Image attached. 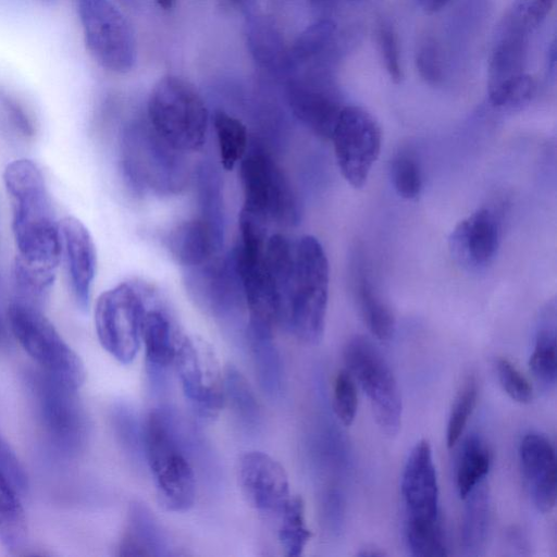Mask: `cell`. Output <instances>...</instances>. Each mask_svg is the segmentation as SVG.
I'll use <instances>...</instances> for the list:
<instances>
[{"label": "cell", "instance_id": "cell-4", "mask_svg": "<svg viewBox=\"0 0 557 557\" xmlns=\"http://www.w3.org/2000/svg\"><path fill=\"white\" fill-rule=\"evenodd\" d=\"M35 417L45 441L58 456L74 458L88 442L89 420L76 388L39 370L25 375Z\"/></svg>", "mask_w": 557, "mask_h": 557}, {"label": "cell", "instance_id": "cell-10", "mask_svg": "<svg viewBox=\"0 0 557 557\" xmlns=\"http://www.w3.org/2000/svg\"><path fill=\"white\" fill-rule=\"evenodd\" d=\"M347 370L369 399L375 421L388 436L401 425L400 391L387 361L367 337L356 335L344 347Z\"/></svg>", "mask_w": 557, "mask_h": 557}, {"label": "cell", "instance_id": "cell-51", "mask_svg": "<svg viewBox=\"0 0 557 557\" xmlns=\"http://www.w3.org/2000/svg\"><path fill=\"white\" fill-rule=\"evenodd\" d=\"M313 3H319V2H322L324 0H311Z\"/></svg>", "mask_w": 557, "mask_h": 557}, {"label": "cell", "instance_id": "cell-30", "mask_svg": "<svg viewBox=\"0 0 557 557\" xmlns=\"http://www.w3.org/2000/svg\"><path fill=\"white\" fill-rule=\"evenodd\" d=\"M491 462L492 455L484 441L476 435L469 436L462 445L456 469V486L462 499L484 480Z\"/></svg>", "mask_w": 557, "mask_h": 557}, {"label": "cell", "instance_id": "cell-33", "mask_svg": "<svg viewBox=\"0 0 557 557\" xmlns=\"http://www.w3.org/2000/svg\"><path fill=\"white\" fill-rule=\"evenodd\" d=\"M213 126L222 165L233 170L246 154L247 128L242 121L221 110L213 115Z\"/></svg>", "mask_w": 557, "mask_h": 557}, {"label": "cell", "instance_id": "cell-46", "mask_svg": "<svg viewBox=\"0 0 557 557\" xmlns=\"http://www.w3.org/2000/svg\"><path fill=\"white\" fill-rule=\"evenodd\" d=\"M357 555L360 557H382L385 555V553L380 550V548L364 547L361 548L360 552L357 553Z\"/></svg>", "mask_w": 557, "mask_h": 557}, {"label": "cell", "instance_id": "cell-40", "mask_svg": "<svg viewBox=\"0 0 557 557\" xmlns=\"http://www.w3.org/2000/svg\"><path fill=\"white\" fill-rule=\"evenodd\" d=\"M356 381L347 369L339 370L333 383V409L338 420L349 426L357 413Z\"/></svg>", "mask_w": 557, "mask_h": 557}, {"label": "cell", "instance_id": "cell-7", "mask_svg": "<svg viewBox=\"0 0 557 557\" xmlns=\"http://www.w3.org/2000/svg\"><path fill=\"white\" fill-rule=\"evenodd\" d=\"M157 296L138 281L122 282L103 292L95 306V327L101 346L123 364L131 363L141 344L146 310Z\"/></svg>", "mask_w": 557, "mask_h": 557}, {"label": "cell", "instance_id": "cell-8", "mask_svg": "<svg viewBox=\"0 0 557 557\" xmlns=\"http://www.w3.org/2000/svg\"><path fill=\"white\" fill-rule=\"evenodd\" d=\"M8 318L14 337L41 371L76 389L82 386L86 374L83 361L38 306L14 302Z\"/></svg>", "mask_w": 557, "mask_h": 557}, {"label": "cell", "instance_id": "cell-13", "mask_svg": "<svg viewBox=\"0 0 557 557\" xmlns=\"http://www.w3.org/2000/svg\"><path fill=\"white\" fill-rule=\"evenodd\" d=\"M331 139L343 177L361 188L381 151L382 132L376 120L360 107L344 106Z\"/></svg>", "mask_w": 557, "mask_h": 557}, {"label": "cell", "instance_id": "cell-35", "mask_svg": "<svg viewBox=\"0 0 557 557\" xmlns=\"http://www.w3.org/2000/svg\"><path fill=\"white\" fill-rule=\"evenodd\" d=\"M478 399V382L474 375H468L461 383L449 413L446 443L454 447L460 440L466 425L474 410Z\"/></svg>", "mask_w": 557, "mask_h": 557}, {"label": "cell", "instance_id": "cell-50", "mask_svg": "<svg viewBox=\"0 0 557 557\" xmlns=\"http://www.w3.org/2000/svg\"><path fill=\"white\" fill-rule=\"evenodd\" d=\"M3 339H4V333H3V329H2L1 323H0V346L3 343Z\"/></svg>", "mask_w": 557, "mask_h": 557}, {"label": "cell", "instance_id": "cell-25", "mask_svg": "<svg viewBox=\"0 0 557 557\" xmlns=\"http://www.w3.org/2000/svg\"><path fill=\"white\" fill-rule=\"evenodd\" d=\"M556 366V314L553 307L541 317L529 360L530 371L541 388L545 391L555 388Z\"/></svg>", "mask_w": 557, "mask_h": 557}, {"label": "cell", "instance_id": "cell-31", "mask_svg": "<svg viewBox=\"0 0 557 557\" xmlns=\"http://www.w3.org/2000/svg\"><path fill=\"white\" fill-rule=\"evenodd\" d=\"M248 341L261 387L268 394L276 396L281 392L283 374L273 334L248 331Z\"/></svg>", "mask_w": 557, "mask_h": 557}, {"label": "cell", "instance_id": "cell-3", "mask_svg": "<svg viewBox=\"0 0 557 557\" xmlns=\"http://www.w3.org/2000/svg\"><path fill=\"white\" fill-rule=\"evenodd\" d=\"M141 444L159 505L173 512L191 508L196 499V475L169 412H150L143 428Z\"/></svg>", "mask_w": 557, "mask_h": 557}, {"label": "cell", "instance_id": "cell-24", "mask_svg": "<svg viewBox=\"0 0 557 557\" xmlns=\"http://www.w3.org/2000/svg\"><path fill=\"white\" fill-rule=\"evenodd\" d=\"M354 286L360 314L369 331L382 342L389 341L395 332V317L360 264L356 265Z\"/></svg>", "mask_w": 557, "mask_h": 557}, {"label": "cell", "instance_id": "cell-41", "mask_svg": "<svg viewBox=\"0 0 557 557\" xmlns=\"http://www.w3.org/2000/svg\"><path fill=\"white\" fill-rule=\"evenodd\" d=\"M416 66L420 76L430 85L438 86L444 79L442 51L430 35L420 39L416 50Z\"/></svg>", "mask_w": 557, "mask_h": 557}, {"label": "cell", "instance_id": "cell-17", "mask_svg": "<svg viewBox=\"0 0 557 557\" xmlns=\"http://www.w3.org/2000/svg\"><path fill=\"white\" fill-rule=\"evenodd\" d=\"M222 242V218L205 211L178 223L165 237L172 258L188 269L202 265L218 257Z\"/></svg>", "mask_w": 557, "mask_h": 557}, {"label": "cell", "instance_id": "cell-45", "mask_svg": "<svg viewBox=\"0 0 557 557\" xmlns=\"http://www.w3.org/2000/svg\"><path fill=\"white\" fill-rule=\"evenodd\" d=\"M423 10L429 13L441 11L450 0H418Z\"/></svg>", "mask_w": 557, "mask_h": 557}, {"label": "cell", "instance_id": "cell-9", "mask_svg": "<svg viewBox=\"0 0 557 557\" xmlns=\"http://www.w3.org/2000/svg\"><path fill=\"white\" fill-rule=\"evenodd\" d=\"M239 180L245 212L267 226H292L298 223L300 205L297 195L278 164L262 150L251 151L240 160Z\"/></svg>", "mask_w": 557, "mask_h": 557}, {"label": "cell", "instance_id": "cell-37", "mask_svg": "<svg viewBox=\"0 0 557 557\" xmlns=\"http://www.w3.org/2000/svg\"><path fill=\"white\" fill-rule=\"evenodd\" d=\"M391 177L397 194L407 199H416L422 189V174L417 159L407 152L398 153L391 164Z\"/></svg>", "mask_w": 557, "mask_h": 557}, {"label": "cell", "instance_id": "cell-47", "mask_svg": "<svg viewBox=\"0 0 557 557\" xmlns=\"http://www.w3.org/2000/svg\"><path fill=\"white\" fill-rule=\"evenodd\" d=\"M156 2L163 10H171L175 5L176 0H156Z\"/></svg>", "mask_w": 557, "mask_h": 557}, {"label": "cell", "instance_id": "cell-36", "mask_svg": "<svg viewBox=\"0 0 557 557\" xmlns=\"http://www.w3.org/2000/svg\"><path fill=\"white\" fill-rule=\"evenodd\" d=\"M534 78L523 73L488 88V98L496 108H517L528 103L535 95Z\"/></svg>", "mask_w": 557, "mask_h": 557}, {"label": "cell", "instance_id": "cell-49", "mask_svg": "<svg viewBox=\"0 0 557 557\" xmlns=\"http://www.w3.org/2000/svg\"><path fill=\"white\" fill-rule=\"evenodd\" d=\"M41 2L42 4L52 5L58 2V0H37Z\"/></svg>", "mask_w": 557, "mask_h": 557}, {"label": "cell", "instance_id": "cell-21", "mask_svg": "<svg viewBox=\"0 0 557 557\" xmlns=\"http://www.w3.org/2000/svg\"><path fill=\"white\" fill-rule=\"evenodd\" d=\"M182 337L173 317L157 294L146 310L141 327L146 363L151 375H161L174 363Z\"/></svg>", "mask_w": 557, "mask_h": 557}, {"label": "cell", "instance_id": "cell-26", "mask_svg": "<svg viewBox=\"0 0 557 557\" xmlns=\"http://www.w3.org/2000/svg\"><path fill=\"white\" fill-rule=\"evenodd\" d=\"M20 495L0 471V541L11 554L22 550L27 541V523Z\"/></svg>", "mask_w": 557, "mask_h": 557}, {"label": "cell", "instance_id": "cell-19", "mask_svg": "<svg viewBox=\"0 0 557 557\" xmlns=\"http://www.w3.org/2000/svg\"><path fill=\"white\" fill-rule=\"evenodd\" d=\"M500 242V223L491 208H480L453 231L454 256L471 270H483L494 260Z\"/></svg>", "mask_w": 557, "mask_h": 557}, {"label": "cell", "instance_id": "cell-48", "mask_svg": "<svg viewBox=\"0 0 557 557\" xmlns=\"http://www.w3.org/2000/svg\"><path fill=\"white\" fill-rule=\"evenodd\" d=\"M220 1L223 2V4L226 7L234 8V7L242 5V3L245 0H220Z\"/></svg>", "mask_w": 557, "mask_h": 557}, {"label": "cell", "instance_id": "cell-6", "mask_svg": "<svg viewBox=\"0 0 557 557\" xmlns=\"http://www.w3.org/2000/svg\"><path fill=\"white\" fill-rule=\"evenodd\" d=\"M180 153L157 135L148 121H133L123 131L122 166L137 191L168 195L180 190L186 180Z\"/></svg>", "mask_w": 557, "mask_h": 557}, {"label": "cell", "instance_id": "cell-38", "mask_svg": "<svg viewBox=\"0 0 557 557\" xmlns=\"http://www.w3.org/2000/svg\"><path fill=\"white\" fill-rule=\"evenodd\" d=\"M554 3L555 0H515L504 25L529 35L544 22Z\"/></svg>", "mask_w": 557, "mask_h": 557}, {"label": "cell", "instance_id": "cell-28", "mask_svg": "<svg viewBox=\"0 0 557 557\" xmlns=\"http://www.w3.org/2000/svg\"><path fill=\"white\" fill-rule=\"evenodd\" d=\"M336 36L333 21L321 20L308 26L287 49V72L313 63L329 51Z\"/></svg>", "mask_w": 557, "mask_h": 557}, {"label": "cell", "instance_id": "cell-43", "mask_svg": "<svg viewBox=\"0 0 557 557\" xmlns=\"http://www.w3.org/2000/svg\"><path fill=\"white\" fill-rule=\"evenodd\" d=\"M379 50L388 76L394 83L403 79L398 38L388 22H381L376 30Z\"/></svg>", "mask_w": 557, "mask_h": 557}, {"label": "cell", "instance_id": "cell-34", "mask_svg": "<svg viewBox=\"0 0 557 557\" xmlns=\"http://www.w3.org/2000/svg\"><path fill=\"white\" fill-rule=\"evenodd\" d=\"M405 540L413 556L442 557L448 555L440 520L405 521Z\"/></svg>", "mask_w": 557, "mask_h": 557}, {"label": "cell", "instance_id": "cell-16", "mask_svg": "<svg viewBox=\"0 0 557 557\" xmlns=\"http://www.w3.org/2000/svg\"><path fill=\"white\" fill-rule=\"evenodd\" d=\"M401 496L406 521H437L438 484L433 454L426 440L410 451L401 474Z\"/></svg>", "mask_w": 557, "mask_h": 557}, {"label": "cell", "instance_id": "cell-27", "mask_svg": "<svg viewBox=\"0 0 557 557\" xmlns=\"http://www.w3.org/2000/svg\"><path fill=\"white\" fill-rule=\"evenodd\" d=\"M247 42L261 66L272 72H287V49L272 23L261 16L250 17Z\"/></svg>", "mask_w": 557, "mask_h": 557}, {"label": "cell", "instance_id": "cell-12", "mask_svg": "<svg viewBox=\"0 0 557 557\" xmlns=\"http://www.w3.org/2000/svg\"><path fill=\"white\" fill-rule=\"evenodd\" d=\"M174 367L185 399L203 420L218 417L224 404V375L212 347L197 336H184Z\"/></svg>", "mask_w": 557, "mask_h": 557}, {"label": "cell", "instance_id": "cell-44", "mask_svg": "<svg viewBox=\"0 0 557 557\" xmlns=\"http://www.w3.org/2000/svg\"><path fill=\"white\" fill-rule=\"evenodd\" d=\"M0 471L11 481L20 494L27 491L28 482L24 467L11 445L0 431Z\"/></svg>", "mask_w": 557, "mask_h": 557}, {"label": "cell", "instance_id": "cell-22", "mask_svg": "<svg viewBox=\"0 0 557 557\" xmlns=\"http://www.w3.org/2000/svg\"><path fill=\"white\" fill-rule=\"evenodd\" d=\"M463 499L466 506L460 527V545L463 555L481 556L486 548L491 525V499L484 480Z\"/></svg>", "mask_w": 557, "mask_h": 557}, {"label": "cell", "instance_id": "cell-11", "mask_svg": "<svg viewBox=\"0 0 557 557\" xmlns=\"http://www.w3.org/2000/svg\"><path fill=\"white\" fill-rule=\"evenodd\" d=\"M86 48L104 70L126 74L136 63V39L125 15L110 0H78Z\"/></svg>", "mask_w": 557, "mask_h": 557}, {"label": "cell", "instance_id": "cell-23", "mask_svg": "<svg viewBox=\"0 0 557 557\" xmlns=\"http://www.w3.org/2000/svg\"><path fill=\"white\" fill-rule=\"evenodd\" d=\"M528 35L503 24L488 62V88L524 72Z\"/></svg>", "mask_w": 557, "mask_h": 557}, {"label": "cell", "instance_id": "cell-14", "mask_svg": "<svg viewBox=\"0 0 557 557\" xmlns=\"http://www.w3.org/2000/svg\"><path fill=\"white\" fill-rule=\"evenodd\" d=\"M238 481L247 503L259 511L278 515L292 496L284 467L263 451L242 455Z\"/></svg>", "mask_w": 557, "mask_h": 557}, {"label": "cell", "instance_id": "cell-39", "mask_svg": "<svg viewBox=\"0 0 557 557\" xmlns=\"http://www.w3.org/2000/svg\"><path fill=\"white\" fill-rule=\"evenodd\" d=\"M224 394L242 418L247 421L257 418L258 404L250 386L242 373L231 366L224 373Z\"/></svg>", "mask_w": 557, "mask_h": 557}, {"label": "cell", "instance_id": "cell-1", "mask_svg": "<svg viewBox=\"0 0 557 557\" xmlns=\"http://www.w3.org/2000/svg\"><path fill=\"white\" fill-rule=\"evenodd\" d=\"M12 203V233L17 249L13 276L26 302L38 305L53 285L61 256L60 223L39 166L16 159L3 171Z\"/></svg>", "mask_w": 557, "mask_h": 557}, {"label": "cell", "instance_id": "cell-2", "mask_svg": "<svg viewBox=\"0 0 557 557\" xmlns=\"http://www.w3.org/2000/svg\"><path fill=\"white\" fill-rule=\"evenodd\" d=\"M281 324L299 341L318 344L324 334L329 298V261L320 242L305 235L294 239L278 280Z\"/></svg>", "mask_w": 557, "mask_h": 557}, {"label": "cell", "instance_id": "cell-20", "mask_svg": "<svg viewBox=\"0 0 557 557\" xmlns=\"http://www.w3.org/2000/svg\"><path fill=\"white\" fill-rule=\"evenodd\" d=\"M60 240L74 299L82 310H86L89 307L97 268L92 237L81 220L65 216L60 222Z\"/></svg>", "mask_w": 557, "mask_h": 557}, {"label": "cell", "instance_id": "cell-29", "mask_svg": "<svg viewBox=\"0 0 557 557\" xmlns=\"http://www.w3.org/2000/svg\"><path fill=\"white\" fill-rule=\"evenodd\" d=\"M143 508L135 506L117 546L119 556H153L164 546L156 524Z\"/></svg>", "mask_w": 557, "mask_h": 557}, {"label": "cell", "instance_id": "cell-32", "mask_svg": "<svg viewBox=\"0 0 557 557\" xmlns=\"http://www.w3.org/2000/svg\"><path fill=\"white\" fill-rule=\"evenodd\" d=\"M278 542L285 554L297 557L302 554L311 539L306 523L305 505L299 496H290L278 513Z\"/></svg>", "mask_w": 557, "mask_h": 557}, {"label": "cell", "instance_id": "cell-42", "mask_svg": "<svg viewBox=\"0 0 557 557\" xmlns=\"http://www.w3.org/2000/svg\"><path fill=\"white\" fill-rule=\"evenodd\" d=\"M495 369L499 384L517 403L528 404L533 398V388L525 375L507 358L496 360Z\"/></svg>", "mask_w": 557, "mask_h": 557}, {"label": "cell", "instance_id": "cell-18", "mask_svg": "<svg viewBox=\"0 0 557 557\" xmlns=\"http://www.w3.org/2000/svg\"><path fill=\"white\" fill-rule=\"evenodd\" d=\"M522 475L534 506L550 512L556 505V453L550 440L540 432L527 433L519 445Z\"/></svg>", "mask_w": 557, "mask_h": 557}, {"label": "cell", "instance_id": "cell-15", "mask_svg": "<svg viewBox=\"0 0 557 557\" xmlns=\"http://www.w3.org/2000/svg\"><path fill=\"white\" fill-rule=\"evenodd\" d=\"M287 99L294 114L307 127L319 137L331 139L344 106L322 74H306L290 79Z\"/></svg>", "mask_w": 557, "mask_h": 557}, {"label": "cell", "instance_id": "cell-5", "mask_svg": "<svg viewBox=\"0 0 557 557\" xmlns=\"http://www.w3.org/2000/svg\"><path fill=\"white\" fill-rule=\"evenodd\" d=\"M147 116L157 135L181 153L197 151L206 143L208 109L197 89L180 76L166 75L157 82Z\"/></svg>", "mask_w": 557, "mask_h": 557}]
</instances>
